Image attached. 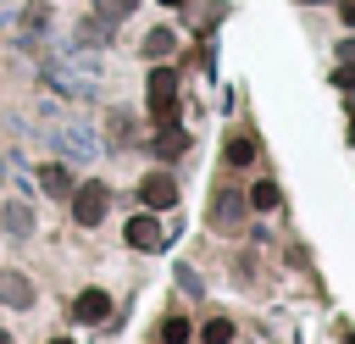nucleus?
Instances as JSON below:
<instances>
[{
  "instance_id": "19",
  "label": "nucleus",
  "mask_w": 355,
  "mask_h": 344,
  "mask_svg": "<svg viewBox=\"0 0 355 344\" xmlns=\"http://www.w3.org/2000/svg\"><path fill=\"white\" fill-rule=\"evenodd\" d=\"M338 55H344V61L355 67V39H344V44H338Z\"/></svg>"
},
{
  "instance_id": "22",
  "label": "nucleus",
  "mask_w": 355,
  "mask_h": 344,
  "mask_svg": "<svg viewBox=\"0 0 355 344\" xmlns=\"http://www.w3.org/2000/svg\"><path fill=\"white\" fill-rule=\"evenodd\" d=\"M300 6H316V0H300Z\"/></svg>"
},
{
  "instance_id": "18",
  "label": "nucleus",
  "mask_w": 355,
  "mask_h": 344,
  "mask_svg": "<svg viewBox=\"0 0 355 344\" xmlns=\"http://www.w3.org/2000/svg\"><path fill=\"white\" fill-rule=\"evenodd\" d=\"M338 17H344V28H355V0H338Z\"/></svg>"
},
{
  "instance_id": "14",
  "label": "nucleus",
  "mask_w": 355,
  "mask_h": 344,
  "mask_svg": "<svg viewBox=\"0 0 355 344\" xmlns=\"http://www.w3.org/2000/svg\"><path fill=\"white\" fill-rule=\"evenodd\" d=\"M227 338H233V322H222V316L205 322V344H227Z\"/></svg>"
},
{
  "instance_id": "16",
  "label": "nucleus",
  "mask_w": 355,
  "mask_h": 344,
  "mask_svg": "<svg viewBox=\"0 0 355 344\" xmlns=\"http://www.w3.org/2000/svg\"><path fill=\"white\" fill-rule=\"evenodd\" d=\"M133 6H139V0H100V17H111V22H116V17H128Z\"/></svg>"
},
{
  "instance_id": "21",
  "label": "nucleus",
  "mask_w": 355,
  "mask_h": 344,
  "mask_svg": "<svg viewBox=\"0 0 355 344\" xmlns=\"http://www.w3.org/2000/svg\"><path fill=\"white\" fill-rule=\"evenodd\" d=\"M0 344H11V333H0Z\"/></svg>"
},
{
  "instance_id": "5",
  "label": "nucleus",
  "mask_w": 355,
  "mask_h": 344,
  "mask_svg": "<svg viewBox=\"0 0 355 344\" xmlns=\"http://www.w3.org/2000/svg\"><path fill=\"white\" fill-rule=\"evenodd\" d=\"M183 150H189V128H178V122L155 128V155H161V161H178Z\"/></svg>"
},
{
  "instance_id": "13",
  "label": "nucleus",
  "mask_w": 355,
  "mask_h": 344,
  "mask_svg": "<svg viewBox=\"0 0 355 344\" xmlns=\"http://www.w3.org/2000/svg\"><path fill=\"white\" fill-rule=\"evenodd\" d=\"M28 227H33V211H28L22 200H11V205H6V233H28Z\"/></svg>"
},
{
  "instance_id": "4",
  "label": "nucleus",
  "mask_w": 355,
  "mask_h": 344,
  "mask_svg": "<svg viewBox=\"0 0 355 344\" xmlns=\"http://www.w3.org/2000/svg\"><path fill=\"white\" fill-rule=\"evenodd\" d=\"M139 194H144V205H150V211H166V205L178 200V183H172L166 172H150V178L139 183Z\"/></svg>"
},
{
  "instance_id": "6",
  "label": "nucleus",
  "mask_w": 355,
  "mask_h": 344,
  "mask_svg": "<svg viewBox=\"0 0 355 344\" xmlns=\"http://www.w3.org/2000/svg\"><path fill=\"white\" fill-rule=\"evenodd\" d=\"M128 244H133V250H155V244H161V222H155V216H133V222H128Z\"/></svg>"
},
{
  "instance_id": "20",
  "label": "nucleus",
  "mask_w": 355,
  "mask_h": 344,
  "mask_svg": "<svg viewBox=\"0 0 355 344\" xmlns=\"http://www.w3.org/2000/svg\"><path fill=\"white\" fill-rule=\"evenodd\" d=\"M161 6H183V0H161Z\"/></svg>"
},
{
  "instance_id": "2",
  "label": "nucleus",
  "mask_w": 355,
  "mask_h": 344,
  "mask_svg": "<svg viewBox=\"0 0 355 344\" xmlns=\"http://www.w3.org/2000/svg\"><path fill=\"white\" fill-rule=\"evenodd\" d=\"M105 205H111V189H105L100 178H89V183H78V189H72V216H78L83 227L105 222Z\"/></svg>"
},
{
  "instance_id": "3",
  "label": "nucleus",
  "mask_w": 355,
  "mask_h": 344,
  "mask_svg": "<svg viewBox=\"0 0 355 344\" xmlns=\"http://www.w3.org/2000/svg\"><path fill=\"white\" fill-rule=\"evenodd\" d=\"M211 222H216L222 233H233V227L244 222V194H233V189H222V194L211 200Z\"/></svg>"
},
{
  "instance_id": "10",
  "label": "nucleus",
  "mask_w": 355,
  "mask_h": 344,
  "mask_svg": "<svg viewBox=\"0 0 355 344\" xmlns=\"http://www.w3.org/2000/svg\"><path fill=\"white\" fill-rule=\"evenodd\" d=\"M172 50H178V33H172V28L144 33V55H150V61H161V55H172Z\"/></svg>"
},
{
  "instance_id": "11",
  "label": "nucleus",
  "mask_w": 355,
  "mask_h": 344,
  "mask_svg": "<svg viewBox=\"0 0 355 344\" xmlns=\"http://www.w3.org/2000/svg\"><path fill=\"white\" fill-rule=\"evenodd\" d=\"M250 161H255V139L250 133H233L227 139V166H250Z\"/></svg>"
},
{
  "instance_id": "1",
  "label": "nucleus",
  "mask_w": 355,
  "mask_h": 344,
  "mask_svg": "<svg viewBox=\"0 0 355 344\" xmlns=\"http://www.w3.org/2000/svg\"><path fill=\"white\" fill-rule=\"evenodd\" d=\"M144 105H150L155 128L178 122V72H172V67H155V72H150V83H144Z\"/></svg>"
},
{
  "instance_id": "23",
  "label": "nucleus",
  "mask_w": 355,
  "mask_h": 344,
  "mask_svg": "<svg viewBox=\"0 0 355 344\" xmlns=\"http://www.w3.org/2000/svg\"><path fill=\"white\" fill-rule=\"evenodd\" d=\"M55 344H72V338H55Z\"/></svg>"
},
{
  "instance_id": "12",
  "label": "nucleus",
  "mask_w": 355,
  "mask_h": 344,
  "mask_svg": "<svg viewBox=\"0 0 355 344\" xmlns=\"http://www.w3.org/2000/svg\"><path fill=\"white\" fill-rule=\"evenodd\" d=\"M277 200H283V189H277V183H272V178H261V183H255V189H250V205H255V211H272V205H277Z\"/></svg>"
},
{
  "instance_id": "7",
  "label": "nucleus",
  "mask_w": 355,
  "mask_h": 344,
  "mask_svg": "<svg viewBox=\"0 0 355 344\" xmlns=\"http://www.w3.org/2000/svg\"><path fill=\"white\" fill-rule=\"evenodd\" d=\"M105 311H111L105 289H83V294H78V305H72V316H78V322H100Z\"/></svg>"
},
{
  "instance_id": "15",
  "label": "nucleus",
  "mask_w": 355,
  "mask_h": 344,
  "mask_svg": "<svg viewBox=\"0 0 355 344\" xmlns=\"http://www.w3.org/2000/svg\"><path fill=\"white\" fill-rule=\"evenodd\" d=\"M183 338H189V322H183V316H172V322L161 327V344H183Z\"/></svg>"
},
{
  "instance_id": "9",
  "label": "nucleus",
  "mask_w": 355,
  "mask_h": 344,
  "mask_svg": "<svg viewBox=\"0 0 355 344\" xmlns=\"http://www.w3.org/2000/svg\"><path fill=\"white\" fill-rule=\"evenodd\" d=\"M39 183H44V194H55V200H67L72 194V178H67V166H39Z\"/></svg>"
},
{
  "instance_id": "8",
  "label": "nucleus",
  "mask_w": 355,
  "mask_h": 344,
  "mask_svg": "<svg viewBox=\"0 0 355 344\" xmlns=\"http://www.w3.org/2000/svg\"><path fill=\"white\" fill-rule=\"evenodd\" d=\"M0 300H6V305H17V311H22V305H33V283H28V277H17V272H0Z\"/></svg>"
},
{
  "instance_id": "17",
  "label": "nucleus",
  "mask_w": 355,
  "mask_h": 344,
  "mask_svg": "<svg viewBox=\"0 0 355 344\" xmlns=\"http://www.w3.org/2000/svg\"><path fill=\"white\" fill-rule=\"evenodd\" d=\"M333 83H338V89H349V94H355V67H349V61H344V67H338V72H333Z\"/></svg>"
}]
</instances>
